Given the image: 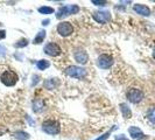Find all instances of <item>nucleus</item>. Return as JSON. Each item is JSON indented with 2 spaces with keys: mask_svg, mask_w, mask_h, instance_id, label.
<instances>
[{
  "mask_svg": "<svg viewBox=\"0 0 155 140\" xmlns=\"http://www.w3.org/2000/svg\"><path fill=\"white\" fill-rule=\"evenodd\" d=\"M19 81V76L15 71L11 69L4 70L0 74V82L5 86H14Z\"/></svg>",
  "mask_w": 155,
  "mask_h": 140,
  "instance_id": "nucleus-1",
  "label": "nucleus"
},
{
  "mask_svg": "<svg viewBox=\"0 0 155 140\" xmlns=\"http://www.w3.org/2000/svg\"><path fill=\"white\" fill-rule=\"evenodd\" d=\"M42 130H43V132L48 133V134L55 135V134H58L61 132V125L55 119H48L42 123Z\"/></svg>",
  "mask_w": 155,
  "mask_h": 140,
  "instance_id": "nucleus-2",
  "label": "nucleus"
},
{
  "mask_svg": "<svg viewBox=\"0 0 155 140\" xmlns=\"http://www.w3.org/2000/svg\"><path fill=\"white\" fill-rule=\"evenodd\" d=\"M64 74L70 76V77L77 78V79H83L86 76V70L83 69L82 67L70 65V67H68L67 69L64 70Z\"/></svg>",
  "mask_w": 155,
  "mask_h": 140,
  "instance_id": "nucleus-3",
  "label": "nucleus"
},
{
  "mask_svg": "<svg viewBox=\"0 0 155 140\" xmlns=\"http://www.w3.org/2000/svg\"><path fill=\"white\" fill-rule=\"evenodd\" d=\"M79 12V7L78 5H68V6H62L58 8L56 18L57 19H62L64 16H68L70 14H77Z\"/></svg>",
  "mask_w": 155,
  "mask_h": 140,
  "instance_id": "nucleus-4",
  "label": "nucleus"
},
{
  "mask_svg": "<svg viewBox=\"0 0 155 140\" xmlns=\"http://www.w3.org/2000/svg\"><path fill=\"white\" fill-rule=\"evenodd\" d=\"M143 92L140 90V89H137V88H133V89H130L127 93H126V97L127 99L133 103V104H138L143 99Z\"/></svg>",
  "mask_w": 155,
  "mask_h": 140,
  "instance_id": "nucleus-5",
  "label": "nucleus"
},
{
  "mask_svg": "<svg viewBox=\"0 0 155 140\" xmlns=\"http://www.w3.org/2000/svg\"><path fill=\"white\" fill-rule=\"evenodd\" d=\"M57 33L61 35V36H69L74 33V26L68 21H63L57 25V28H56Z\"/></svg>",
  "mask_w": 155,
  "mask_h": 140,
  "instance_id": "nucleus-6",
  "label": "nucleus"
},
{
  "mask_svg": "<svg viewBox=\"0 0 155 140\" xmlns=\"http://www.w3.org/2000/svg\"><path fill=\"white\" fill-rule=\"evenodd\" d=\"M92 18L93 20L98 23H107L112 19L111 13L107 12V11H97V12H93Z\"/></svg>",
  "mask_w": 155,
  "mask_h": 140,
  "instance_id": "nucleus-7",
  "label": "nucleus"
},
{
  "mask_svg": "<svg viewBox=\"0 0 155 140\" xmlns=\"http://www.w3.org/2000/svg\"><path fill=\"white\" fill-rule=\"evenodd\" d=\"M97 63H98V67L101 69H109L113 64V57L109 54H101L99 55Z\"/></svg>",
  "mask_w": 155,
  "mask_h": 140,
  "instance_id": "nucleus-8",
  "label": "nucleus"
},
{
  "mask_svg": "<svg viewBox=\"0 0 155 140\" xmlns=\"http://www.w3.org/2000/svg\"><path fill=\"white\" fill-rule=\"evenodd\" d=\"M43 52H45L47 55L55 57V56H58V55L62 53V49H61V47L58 46L57 43H55V42H49V43H47L46 46H45Z\"/></svg>",
  "mask_w": 155,
  "mask_h": 140,
  "instance_id": "nucleus-9",
  "label": "nucleus"
},
{
  "mask_svg": "<svg viewBox=\"0 0 155 140\" xmlns=\"http://www.w3.org/2000/svg\"><path fill=\"white\" fill-rule=\"evenodd\" d=\"M74 57H75L76 62L79 63V64H86L87 61H89V55H87V53H86L84 49H82V48L75 49V52H74Z\"/></svg>",
  "mask_w": 155,
  "mask_h": 140,
  "instance_id": "nucleus-10",
  "label": "nucleus"
},
{
  "mask_svg": "<svg viewBox=\"0 0 155 140\" xmlns=\"http://www.w3.org/2000/svg\"><path fill=\"white\" fill-rule=\"evenodd\" d=\"M133 11L142 16L150 15V9H149V7L146 6V5H143V4H135V5L133 6Z\"/></svg>",
  "mask_w": 155,
  "mask_h": 140,
  "instance_id": "nucleus-11",
  "label": "nucleus"
},
{
  "mask_svg": "<svg viewBox=\"0 0 155 140\" xmlns=\"http://www.w3.org/2000/svg\"><path fill=\"white\" fill-rule=\"evenodd\" d=\"M46 109V103L42 99H35L33 101V111L35 113H41L43 110Z\"/></svg>",
  "mask_w": 155,
  "mask_h": 140,
  "instance_id": "nucleus-12",
  "label": "nucleus"
},
{
  "mask_svg": "<svg viewBox=\"0 0 155 140\" xmlns=\"http://www.w3.org/2000/svg\"><path fill=\"white\" fill-rule=\"evenodd\" d=\"M128 132H130V135L132 137L133 139H139L141 137H143L142 131L140 130L139 127H137V126H131L128 128Z\"/></svg>",
  "mask_w": 155,
  "mask_h": 140,
  "instance_id": "nucleus-13",
  "label": "nucleus"
},
{
  "mask_svg": "<svg viewBox=\"0 0 155 140\" xmlns=\"http://www.w3.org/2000/svg\"><path fill=\"white\" fill-rule=\"evenodd\" d=\"M120 110H121V113H123V117H124L125 119H130V118L132 117V111L128 108L127 104L121 103V104H120Z\"/></svg>",
  "mask_w": 155,
  "mask_h": 140,
  "instance_id": "nucleus-14",
  "label": "nucleus"
},
{
  "mask_svg": "<svg viewBox=\"0 0 155 140\" xmlns=\"http://www.w3.org/2000/svg\"><path fill=\"white\" fill-rule=\"evenodd\" d=\"M58 84H60V82L57 81V78H51V79L45 81V88H46V89H49V90L55 89Z\"/></svg>",
  "mask_w": 155,
  "mask_h": 140,
  "instance_id": "nucleus-15",
  "label": "nucleus"
},
{
  "mask_svg": "<svg viewBox=\"0 0 155 140\" xmlns=\"http://www.w3.org/2000/svg\"><path fill=\"white\" fill-rule=\"evenodd\" d=\"M46 39V31H40L38 34H36V36H35V39L33 41V43L34 45H41L42 42H43V40Z\"/></svg>",
  "mask_w": 155,
  "mask_h": 140,
  "instance_id": "nucleus-16",
  "label": "nucleus"
},
{
  "mask_svg": "<svg viewBox=\"0 0 155 140\" xmlns=\"http://www.w3.org/2000/svg\"><path fill=\"white\" fill-rule=\"evenodd\" d=\"M14 138L18 140H28L29 139V134L25 131H18L14 133Z\"/></svg>",
  "mask_w": 155,
  "mask_h": 140,
  "instance_id": "nucleus-17",
  "label": "nucleus"
},
{
  "mask_svg": "<svg viewBox=\"0 0 155 140\" xmlns=\"http://www.w3.org/2000/svg\"><path fill=\"white\" fill-rule=\"evenodd\" d=\"M49 65H50V63L48 60H40L39 62L36 63V67L39 70H46Z\"/></svg>",
  "mask_w": 155,
  "mask_h": 140,
  "instance_id": "nucleus-18",
  "label": "nucleus"
},
{
  "mask_svg": "<svg viewBox=\"0 0 155 140\" xmlns=\"http://www.w3.org/2000/svg\"><path fill=\"white\" fill-rule=\"evenodd\" d=\"M38 11H39L41 14H51V13H54V8L48 7V6H42Z\"/></svg>",
  "mask_w": 155,
  "mask_h": 140,
  "instance_id": "nucleus-19",
  "label": "nucleus"
},
{
  "mask_svg": "<svg viewBox=\"0 0 155 140\" xmlns=\"http://www.w3.org/2000/svg\"><path fill=\"white\" fill-rule=\"evenodd\" d=\"M147 117L153 124H155V106H153V108H150V109L148 110Z\"/></svg>",
  "mask_w": 155,
  "mask_h": 140,
  "instance_id": "nucleus-20",
  "label": "nucleus"
},
{
  "mask_svg": "<svg viewBox=\"0 0 155 140\" xmlns=\"http://www.w3.org/2000/svg\"><path fill=\"white\" fill-rule=\"evenodd\" d=\"M28 42H29V41L27 39H20L14 46H15L16 48H25L26 46H28Z\"/></svg>",
  "mask_w": 155,
  "mask_h": 140,
  "instance_id": "nucleus-21",
  "label": "nucleus"
},
{
  "mask_svg": "<svg viewBox=\"0 0 155 140\" xmlns=\"http://www.w3.org/2000/svg\"><path fill=\"white\" fill-rule=\"evenodd\" d=\"M113 130H116V127H113V128H112L111 131H109V132L104 133L103 135H101L99 138H97V139H96V140H106V139H107V138H109V135H110V134H111V132H112Z\"/></svg>",
  "mask_w": 155,
  "mask_h": 140,
  "instance_id": "nucleus-22",
  "label": "nucleus"
},
{
  "mask_svg": "<svg viewBox=\"0 0 155 140\" xmlns=\"http://www.w3.org/2000/svg\"><path fill=\"white\" fill-rule=\"evenodd\" d=\"M91 2L96 6H105L107 4V1H101V0H92Z\"/></svg>",
  "mask_w": 155,
  "mask_h": 140,
  "instance_id": "nucleus-23",
  "label": "nucleus"
},
{
  "mask_svg": "<svg viewBox=\"0 0 155 140\" xmlns=\"http://www.w3.org/2000/svg\"><path fill=\"white\" fill-rule=\"evenodd\" d=\"M5 54H6V48L0 45V56H5Z\"/></svg>",
  "mask_w": 155,
  "mask_h": 140,
  "instance_id": "nucleus-24",
  "label": "nucleus"
},
{
  "mask_svg": "<svg viewBox=\"0 0 155 140\" xmlns=\"http://www.w3.org/2000/svg\"><path fill=\"white\" fill-rule=\"evenodd\" d=\"M116 140H128L126 137H125L124 134H120V135H117L116 137Z\"/></svg>",
  "mask_w": 155,
  "mask_h": 140,
  "instance_id": "nucleus-25",
  "label": "nucleus"
},
{
  "mask_svg": "<svg viewBox=\"0 0 155 140\" xmlns=\"http://www.w3.org/2000/svg\"><path fill=\"white\" fill-rule=\"evenodd\" d=\"M6 38V32L4 31H0V40H2V39H5Z\"/></svg>",
  "mask_w": 155,
  "mask_h": 140,
  "instance_id": "nucleus-26",
  "label": "nucleus"
},
{
  "mask_svg": "<svg viewBox=\"0 0 155 140\" xmlns=\"http://www.w3.org/2000/svg\"><path fill=\"white\" fill-rule=\"evenodd\" d=\"M39 76H33V79H34V81H33V83H31V85L34 86L35 85V83H38V82H39Z\"/></svg>",
  "mask_w": 155,
  "mask_h": 140,
  "instance_id": "nucleus-27",
  "label": "nucleus"
},
{
  "mask_svg": "<svg viewBox=\"0 0 155 140\" xmlns=\"http://www.w3.org/2000/svg\"><path fill=\"white\" fill-rule=\"evenodd\" d=\"M26 119H27V120H28V123H29V124H31V126H34V120H33V119H31V117H29V116H26Z\"/></svg>",
  "mask_w": 155,
  "mask_h": 140,
  "instance_id": "nucleus-28",
  "label": "nucleus"
},
{
  "mask_svg": "<svg viewBox=\"0 0 155 140\" xmlns=\"http://www.w3.org/2000/svg\"><path fill=\"white\" fill-rule=\"evenodd\" d=\"M49 22H50V20L47 19V20H43V21H42V25H43V26H47V25H49Z\"/></svg>",
  "mask_w": 155,
  "mask_h": 140,
  "instance_id": "nucleus-29",
  "label": "nucleus"
},
{
  "mask_svg": "<svg viewBox=\"0 0 155 140\" xmlns=\"http://www.w3.org/2000/svg\"><path fill=\"white\" fill-rule=\"evenodd\" d=\"M153 57L155 58V48H154V52H153Z\"/></svg>",
  "mask_w": 155,
  "mask_h": 140,
  "instance_id": "nucleus-30",
  "label": "nucleus"
},
{
  "mask_svg": "<svg viewBox=\"0 0 155 140\" xmlns=\"http://www.w3.org/2000/svg\"><path fill=\"white\" fill-rule=\"evenodd\" d=\"M1 25H2V23H1V22H0V26H1Z\"/></svg>",
  "mask_w": 155,
  "mask_h": 140,
  "instance_id": "nucleus-31",
  "label": "nucleus"
}]
</instances>
